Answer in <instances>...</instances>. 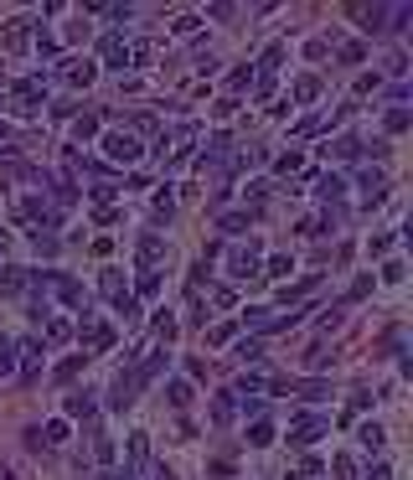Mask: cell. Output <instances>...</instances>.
Masks as SVG:
<instances>
[{
	"mask_svg": "<svg viewBox=\"0 0 413 480\" xmlns=\"http://www.w3.org/2000/svg\"><path fill=\"white\" fill-rule=\"evenodd\" d=\"M103 155L109 160H124V166H135V160L145 155V145L135 135H124V129H114V135H103Z\"/></svg>",
	"mask_w": 413,
	"mask_h": 480,
	"instance_id": "6da1fadb",
	"label": "cell"
},
{
	"mask_svg": "<svg viewBox=\"0 0 413 480\" xmlns=\"http://www.w3.org/2000/svg\"><path fill=\"white\" fill-rule=\"evenodd\" d=\"M145 460H150V439L135 429V434H129V444H124V480H135L145 470Z\"/></svg>",
	"mask_w": 413,
	"mask_h": 480,
	"instance_id": "7a4b0ae2",
	"label": "cell"
},
{
	"mask_svg": "<svg viewBox=\"0 0 413 480\" xmlns=\"http://www.w3.org/2000/svg\"><path fill=\"white\" fill-rule=\"evenodd\" d=\"M16 212H21V217H26V222H31V228H47V233H52V228H57V222H62V217H57V212H52V207L42 202V196H26V202H21Z\"/></svg>",
	"mask_w": 413,
	"mask_h": 480,
	"instance_id": "3957f363",
	"label": "cell"
},
{
	"mask_svg": "<svg viewBox=\"0 0 413 480\" xmlns=\"http://www.w3.org/2000/svg\"><path fill=\"white\" fill-rule=\"evenodd\" d=\"M99 62H103V68H119V73L129 68V47H124V36H119V31H109L99 42Z\"/></svg>",
	"mask_w": 413,
	"mask_h": 480,
	"instance_id": "277c9868",
	"label": "cell"
},
{
	"mask_svg": "<svg viewBox=\"0 0 413 480\" xmlns=\"http://www.w3.org/2000/svg\"><path fill=\"white\" fill-rule=\"evenodd\" d=\"M228 263H233L238 279H253V274H259V243H253V238H248V243H238V248L228 253Z\"/></svg>",
	"mask_w": 413,
	"mask_h": 480,
	"instance_id": "5b68a950",
	"label": "cell"
},
{
	"mask_svg": "<svg viewBox=\"0 0 413 480\" xmlns=\"http://www.w3.org/2000/svg\"><path fill=\"white\" fill-rule=\"evenodd\" d=\"M42 99H47V83H42V78L16 83V109H21V114H36V109H42Z\"/></svg>",
	"mask_w": 413,
	"mask_h": 480,
	"instance_id": "8992f818",
	"label": "cell"
},
{
	"mask_svg": "<svg viewBox=\"0 0 413 480\" xmlns=\"http://www.w3.org/2000/svg\"><path fill=\"white\" fill-rule=\"evenodd\" d=\"M31 26H42V16H16V21L6 26V31H0V47L21 52V47H26V36H31Z\"/></svg>",
	"mask_w": 413,
	"mask_h": 480,
	"instance_id": "52a82bcc",
	"label": "cell"
},
{
	"mask_svg": "<svg viewBox=\"0 0 413 480\" xmlns=\"http://www.w3.org/2000/svg\"><path fill=\"white\" fill-rule=\"evenodd\" d=\"M321 434H326V423L315 419V413H305V419L295 423V434H289V444H315Z\"/></svg>",
	"mask_w": 413,
	"mask_h": 480,
	"instance_id": "ba28073f",
	"label": "cell"
},
{
	"mask_svg": "<svg viewBox=\"0 0 413 480\" xmlns=\"http://www.w3.org/2000/svg\"><path fill=\"white\" fill-rule=\"evenodd\" d=\"M99 289H103V295H109V305H119V300H124V295H129V289H124V274H119V269H103V279H99Z\"/></svg>",
	"mask_w": 413,
	"mask_h": 480,
	"instance_id": "9c48e42d",
	"label": "cell"
},
{
	"mask_svg": "<svg viewBox=\"0 0 413 480\" xmlns=\"http://www.w3.org/2000/svg\"><path fill=\"white\" fill-rule=\"evenodd\" d=\"M93 78H99V62H88V57H83V62H68V83H73V88H88Z\"/></svg>",
	"mask_w": 413,
	"mask_h": 480,
	"instance_id": "30bf717a",
	"label": "cell"
},
{
	"mask_svg": "<svg viewBox=\"0 0 413 480\" xmlns=\"http://www.w3.org/2000/svg\"><path fill=\"white\" fill-rule=\"evenodd\" d=\"M253 217H259V207H248V212H228V217H222V233H243Z\"/></svg>",
	"mask_w": 413,
	"mask_h": 480,
	"instance_id": "8fae6325",
	"label": "cell"
},
{
	"mask_svg": "<svg viewBox=\"0 0 413 480\" xmlns=\"http://www.w3.org/2000/svg\"><path fill=\"white\" fill-rule=\"evenodd\" d=\"M21 351H26V367H21V388H31V382H36V341H21Z\"/></svg>",
	"mask_w": 413,
	"mask_h": 480,
	"instance_id": "7c38bea8",
	"label": "cell"
},
{
	"mask_svg": "<svg viewBox=\"0 0 413 480\" xmlns=\"http://www.w3.org/2000/svg\"><path fill=\"white\" fill-rule=\"evenodd\" d=\"M212 423H233V393H217V398H212Z\"/></svg>",
	"mask_w": 413,
	"mask_h": 480,
	"instance_id": "4fadbf2b",
	"label": "cell"
},
{
	"mask_svg": "<svg viewBox=\"0 0 413 480\" xmlns=\"http://www.w3.org/2000/svg\"><path fill=\"white\" fill-rule=\"evenodd\" d=\"M248 444H259V449H263V444H274V423H269V419H253V429H248Z\"/></svg>",
	"mask_w": 413,
	"mask_h": 480,
	"instance_id": "5bb4252c",
	"label": "cell"
},
{
	"mask_svg": "<svg viewBox=\"0 0 413 480\" xmlns=\"http://www.w3.org/2000/svg\"><path fill=\"white\" fill-rule=\"evenodd\" d=\"M352 16H356V21H362V26H367V31H377V26H382V16H388V10H382V6H356V10H352Z\"/></svg>",
	"mask_w": 413,
	"mask_h": 480,
	"instance_id": "9a60e30c",
	"label": "cell"
},
{
	"mask_svg": "<svg viewBox=\"0 0 413 480\" xmlns=\"http://www.w3.org/2000/svg\"><path fill=\"white\" fill-rule=\"evenodd\" d=\"M315 93H321V78H310V73L295 78V99H300V103H315Z\"/></svg>",
	"mask_w": 413,
	"mask_h": 480,
	"instance_id": "2e32d148",
	"label": "cell"
},
{
	"mask_svg": "<svg viewBox=\"0 0 413 480\" xmlns=\"http://www.w3.org/2000/svg\"><path fill=\"white\" fill-rule=\"evenodd\" d=\"M161 253H166V243H161V238H145V243H140V259H145V269H155V263H161Z\"/></svg>",
	"mask_w": 413,
	"mask_h": 480,
	"instance_id": "e0dca14e",
	"label": "cell"
},
{
	"mask_svg": "<svg viewBox=\"0 0 413 480\" xmlns=\"http://www.w3.org/2000/svg\"><path fill=\"white\" fill-rule=\"evenodd\" d=\"M93 129H99V114H78L73 119V140H93Z\"/></svg>",
	"mask_w": 413,
	"mask_h": 480,
	"instance_id": "ac0fdd59",
	"label": "cell"
},
{
	"mask_svg": "<svg viewBox=\"0 0 413 480\" xmlns=\"http://www.w3.org/2000/svg\"><path fill=\"white\" fill-rule=\"evenodd\" d=\"M356 186H362L372 202H377V196H382V170H362V176H356Z\"/></svg>",
	"mask_w": 413,
	"mask_h": 480,
	"instance_id": "d6986e66",
	"label": "cell"
},
{
	"mask_svg": "<svg viewBox=\"0 0 413 480\" xmlns=\"http://www.w3.org/2000/svg\"><path fill=\"white\" fill-rule=\"evenodd\" d=\"M83 336H88L93 346H99V351H109V346H114V326H88Z\"/></svg>",
	"mask_w": 413,
	"mask_h": 480,
	"instance_id": "ffe728a7",
	"label": "cell"
},
{
	"mask_svg": "<svg viewBox=\"0 0 413 480\" xmlns=\"http://www.w3.org/2000/svg\"><path fill=\"white\" fill-rule=\"evenodd\" d=\"M408 124H413V114H408V109H393L388 119H382V129H388V135H403Z\"/></svg>",
	"mask_w": 413,
	"mask_h": 480,
	"instance_id": "44dd1931",
	"label": "cell"
},
{
	"mask_svg": "<svg viewBox=\"0 0 413 480\" xmlns=\"http://www.w3.org/2000/svg\"><path fill=\"white\" fill-rule=\"evenodd\" d=\"M78 372H83V356H68V362H57V372H52V377H57V382H73Z\"/></svg>",
	"mask_w": 413,
	"mask_h": 480,
	"instance_id": "7402d4cb",
	"label": "cell"
},
{
	"mask_svg": "<svg viewBox=\"0 0 413 480\" xmlns=\"http://www.w3.org/2000/svg\"><path fill=\"white\" fill-rule=\"evenodd\" d=\"M68 413H73V419H88V413H93V398H88V393H73V398H68Z\"/></svg>",
	"mask_w": 413,
	"mask_h": 480,
	"instance_id": "603a6c76",
	"label": "cell"
},
{
	"mask_svg": "<svg viewBox=\"0 0 413 480\" xmlns=\"http://www.w3.org/2000/svg\"><path fill=\"white\" fill-rule=\"evenodd\" d=\"M289 269H295V263H289V259H284V253H274V259H269V263H263V274H269V279H284Z\"/></svg>",
	"mask_w": 413,
	"mask_h": 480,
	"instance_id": "cb8c5ba5",
	"label": "cell"
},
{
	"mask_svg": "<svg viewBox=\"0 0 413 480\" xmlns=\"http://www.w3.org/2000/svg\"><path fill=\"white\" fill-rule=\"evenodd\" d=\"M295 393H300V398H310V403H315V398H326V393H331V382H321V377H315V382H300Z\"/></svg>",
	"mask_w": 413,
	"mask_h": 480,
	"instance_id": "d4e9b609",
	"label": "cell"
},
{
	"mask_svg": "<svg viewBox=\"0 0 413 480\" xmlns=\"http://www.w3.org/2000/svg\"><path fill=\"white\" fill-rule=\"evenodd\" d=\"M171 403H176V408H186V403H191V382H171Z\"/></svg>",
	"mask_w": 413,
	"mask_h": 480,
	"instance_id": "484cf974",
	"label": "cell"
},
{
	"mask_svg": "<svg viewBox=\"0 0 413 480\" xmlns=\"http://www.w3.org/2000/svg\"><path fill=\"white\" fill-rule=\"evenodd\" d=\"M362 57H367V47H362V42H346V47H341V62H346V68H356Z\"/></svg>",
	"mask_w": 413,
	"mask_h": 480,
	"instance_id": "4316f807",
	"label": "cell"
},
{
	"mask_svg": "<svg viewBox=\"0 0 413 480\" xmlns=\"http://www.w3.org/2000/svg\"><path fill=\"white\" fill-rule=\"evenodd\" d=\"M0 284H6V289H21V284H26V269H16V263H10V269H0Z\"/></svg>",
	"mask_w": 413,
	"mask_h": 480,
	"instance_id": "83f0119b",
	"label": "cell"
},
{
	"mask_svg": "<svg viewBox=\"0 0 413 480\" xmlns=\"http://www.w3.org/2000/svg\"><path fill=\"white\" fill-rule=\"evenodd\" d=\"M207 470H212V480H233V475H238V465H233V460H212Z\"/></svg>",
	"mask_w": 413,
	"mask_h": 480,
	"instance_id": "f1b7e54d",
	"label": "cell"
},
{
	"mask_svg": "<svg viewBox=\"0 0 413 480\" xmlns=\"http://www.w3.org/2000/svg\"><path fill=\"white\" fill-rule=\"evenodd\" d=\"M362 444L367 449H382V423H362Z\"/></svg>",
	"mask_w": 413,
	"mask_h": 480,
	"instance_id": "f546056e",
	"label": "cell"
},
{
	"mask_svg": "<svg viewBox=\"0 0 413 480\" xmlns=\"http://www.w3.org/2000/svg\"><path fill=\"white\" fill-rule=\"evenodd\" d=\"M341 191H346V181H341V176H326V181H321V196H326V202H336Z\"/></svg>",
	"mask_w": 413,
	"mask_h": 480,
	"instance_id": "4dcf8cb0",
	"label": "cell"
},
{
	"mask_svg": "<svg viewBox=\"0 0 413 480\" xmlns=\"http://www.w3.org/2000/svg\"><path fill=\"white\" fill-rule=\"evenodd\" d=\"M274 170H279V176H289V170H300V155H295V150H289V155H279V160H274Z\"/></svg>",
	"mask_w": 413,
	"mask_h": 480,
	"instance_id": "1f68e13d",
	"label": "cell"
},
{
	"mask_svg": "<svg viewBox=\"0 0 413 480\" xmlns=\"http://www.w3.org/2000/svg\"><path fill=\"white\" fill-rule=\"evenodd\" d=\"M62 439H68V423L52 419V423H47V444H62Z\"/></svg>",
	"mask_w": 413,
	"mask_h": 480,
	"instance_id": "d6a6232c",
	"label": "cell"
},
{
	"mask_svg": "<svg viewBox=\"0 0 413 480\" xmlns=\"http://www.w3.org/2000/svg\"><path fill=\"white\" fill-rule=\"evenodd\" d=\"M155 212H161V217H171V212H176V196H171V191H155Z\"/></svg>",
	"mask_w": 413,
	"mask_h": 480,
	"instance_id": "836d02e7",
	"label": "cell"
},
{
	"mask_svg": "<svg viewBox=\"0 0 413 480\" xmlns=\"http://www.w3.org/2000/svg\"><path fill=\"white\" fill-rule=\"evenodd\" d=\"M377 88H382L377 73H362V78H356V93H377Z\"/></svg>",
	"mask_w": 413,
	"mask_h": 480,
	"instance_id": "e575fe53",
	"label": "cell"
},
{
	"mask_svg": "<svg viewBox=\"0 0 413 480\" xmlns=\"http://www.w3.org/2000/svg\"><path fill=\"white\" fill-rule=\"evenodd\" d=\"M155 336L171 341V336H176V320H171V315H155Z\"/></svg>",
	"mask_w": 413,
	"mask_h": 480,
	"instance_id": "d590c367",
	"label": "cell"
},
{
	"mask_svg": "<svg viewBox=\"0 0 413 480\" xmlns=\"http://www.w3.org/2000/svg\"><path fill=\"white\" fill-rule=\"evenodd\" d=\"M388 73H393V78L408 73V57H403V52H393V57H388Z\"/></svg>",
	"mask_w": 413,
	"mask_h": 480,
	"instance_id": "8d00e7d4",
	"label": "cell"
},
{
	"mask_svg": "<svg viewBox=\"0 0 413 480\" xmlns=\"http://www.w3.org/2000/svg\"><path fill=\"white\" fill-rule=\"evenodd\" d=\"M196 26H202V21H196V16H176V36H191V31H196Z\"/></svg>",
	"mask_w": 413,
	"mask_h": 480,
	"instance_id": "74e56055",
	"label": "cell"
},
{
	"mask_svg": "<svg viewBox=\"0 0 413 480\" xmlns=\"http://www.w3.org/2000/svg\"><path fill=\"white\" fill-rule=\"evenodd\" d=\"M47 341H68V320H52V326H47Z\"/></svg>",
	"mask_w": 413,
	"mask_h": 480,
	"instance_id": "f35d334b",
	"label": "cell"
},
{
	"mask_svg": "<svg viewBox=\"0 0 413 480\" xmlns=\"http://www.w3.org/2000/svg\"><path fill=\"white\" fill-rule=\"evenodd\" d=\"M10 362H16V351H10V341H0V377L10 372Z\"/></svg>",
	"mask_w": 413,
	"mask_h": 480,
	"instance_id": "ab89813d",
	"label": "cell"
},
{
	"mask_svg": "<svg viewBox=\"0 0 413 480\" xmlns=\"http://www.w3.org/2000/svg\"><path fill=\"white\" fill-rule=\"evenodd\" d=\"M36 57H57V42H52V36H36Z\"/></svg>",
	"mask_w": 413,
	"mask_h": 480,
	"instance_id": "60d3db41",
	"label": "cell"
},
{
	"mask_svg": "<svg viewBox=\"0 0 413 480\" xmlns=\"http://www.w3.org/2000/svg\"><path fill=\"white\" fill-rule=\"evenodd\" d=\"M367 480H393V465H372V470H367Z\"/></svg>",
	"mask_w": 413,
	"mask_h": 480,
	"instance_id": "b9f144b4",
	"label": "cell"
},
{
	"mask_svg": "<svg viewBox=\"0 0 413 480\" xmlns=\"http://www.w3.org/2000/svg\"><path fill=\"white\" fill-rule=\"evenodd\" d=\"M6 248H10V233H6V228H0V253H6Z\"/></svg>",
	"mask_w": 413,
	"mask_h": 480,
	"instance_id": "7bdbcfd3",
	"label": "cell"
},
{
	"mask_svg": "<svg viewBox=\"0 0 413 480\" xmlns=\"http://www.w3.org/2000/svg\"><path fill=\"white\" fill-rule=\"evenodd\" d=\"M0 480H21V475H10V470H0Z\"/></svg>",
	"mask_w": 413,
	"mask_h": 480,
	"instance_id": "ee69618b",
	"label": "cell"
}]
</instances>
